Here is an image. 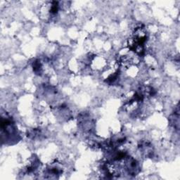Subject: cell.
Here are the masks:
<instances>
[{
	"label": "cell",
	"mask_w": 180,
	"mask_h": 180,
	"mask_svg": "<svg viewBox=\"0 0 180 180\" xmlns=\"http://www.w3.org/2000/svg\"><path fill=\"white\" fill-rule=\"evenodd\" d=\"M33 71L35 72V74H38V75H40L42 72V66L41 64V62L40 61L37 60L35 62H33Z\"/></svg>",
	"instance_id": "cell-1"
}]
</instances>
